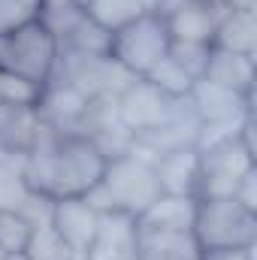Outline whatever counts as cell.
<instances>
[{
    "instance_id": "6da1fadb",
    "label": "cell",
    "mask_w": 257,
    "mask_h": 260,
    "mask_svg": "<svg viewBox=\"0 0 257 260\" xmlns=\"http://www.w3.org/2000/svg\"><path fill=\"white\" fill-rule=\"evenodd\" d=\"M103 151L85 133H58L52 127H40L37 142L27 154H21L24 182L52 197H85L106 170Z\"/></svg>"
},
{
    "instance_id": "7a4b0ae2",
    "label": "cell",
    "mask_w": 257,
    "mask_h": 260,
    "mask_svg": "<svg viewBox=\"0 0 257 260\" xmlns=\"http://www.w3.org/2000/svg\"><path fill=\"white\" fill-rule=\"evenodd\" d=\"M160 182L154 173V164L136 157V154H121L112 157L103 170V179L85 194V200L97 209V212H127L133 218H139L157 197Z\"/></svg>"
},
{
    "instance_id": "3957f363",
    "label": "cell",
    "mask_w": 257,
    "mask_h": 260,
    "mask_svg": "<svg viewBox=\"0 0 257 260\" xmlns=\"http://www.w3.org/2000/svg\"><path fill=\"white\" fill-rule=\"evenodd\" d=\"M58 61H61V40L43 15L0 37V73L49 85L55 79Z\"/></svg>"
},
{
    "instance_id": "277c9868",
    "label": "cell",
    "mask_w": 257,
    "mask_h": 260,
    "mask_svg": "<svg viewBox=\"0 0 257 260\" xmlns=\"http://www.w3.org/2000/svg\"><path fill=\"white\" fill-rule=\"evenodd\" d=\"M194 239L200 251H239L257 245V212L245 209L233 197L197 200Z\"/></svg>"
},
{
    "instance_id": "5b68a950",
    "label": "cell",
    "mask_w": 257,
    "mask_h": 260,
    "mask_svg": "<svg viewBox=\"0 0 257 260\" xmlns=\"http://www.w3.org/2000/svg\"><path fill=\"white\" fill-rule=\"evenodd\" d=\"M254 118L242 127L236 139H227L221 145H212L206 151H200V173H197V188L194 197L206 200V197H233L239 179L254 170Z\"/></svg>"
},
{
    "instance_id": "8992f818",
    "label": "cell",
    "mask_w": 257,
    "mask_h": 260,
    "mask_svg": "<svg viewBox=\"0 0 257 260\" xmlns=\"http://www.w3.org/2000/svg\"><path fill=\"white\" fill-rule=\"evenodd\" d=\"M167 52H170L167 21L160 15H151V12H142L130 24L118 27L112 34V43H109V58L133 79L148 76V70L160 64L167 58Z\"/></svg>"
},
{
    "instance_id": "52a82bcc",
    "label": "cell",
    "mask_w": 257,
    "mask_h": 260,
    "mask_svg": "<svg viewBox=\"0 0 257 260\" xmlns=\"http://www.w3.org/2000/svg\"><path fill=\"white\" fill-rule=\"evenodd\" d=\"M179 100H170L167 94H160L151 82L145 79H133L127 88L115 97V112H118V121L133 133V136H142V133H151L160 124H167L176 112Z\"/></svg>"
},
{
    "instance_id": "ba28073f",
    "label": "cell",
    "mask_w": 257,
    "mask_h": 260,
    "mask_svg": "<svg viewBox=\"0 0 257 260\" xmlns=\"http://www.w3.org/2000/svg\"><path fill=\"white\" fill-rule=\"evenodd\" d=\"M97 221H100V212L85 197H58L52 203L49 224L61 233V239L70 245L76 260H88L94 233H97Z\"/></svg>"
},
{
    "instance_id": "9c48e42d",
    "label": "cell",
    "mask_w": 257,
    "mask_h": 260,
    "mask_svg": "<svg viewBox=\"0 0 257 260\" xmlns=\"http://www.w3.org/2000/svg\"><path fill=\"white\" fill-rule=\"evenodd\" d=\"M139 257V221L127 212H100L94 245L88 260H136Z\"/></svg>"
},
{
    "instance_id": "30bf717a",
    "label": "cell",
    "mask_w": 257,
    "mask_h": 260,
    "mask_svg": "<svg viewBox=\"0 0 257 260\" xmlns=\"http://www.w3.org/2000/svg\"><path fill=\"white\" fill-rule=\"evenodd\" d=\"M188 103H191L200 124L251 115V94H236L230 88H221V85H212V82H203V79L194 82Z\"/></svg>"
},
{
    "instance_id": "8fae6325",
    "label": "cell",
    "mask_w": 257,
    "mask_h": 260,
    "mask_svg": "<svg viewBox=\"0 0 257 260\" xmlns=\"http://www.w3.org/2000/svg\"><path fill=\"white\" fill-rule=\"evenodd\" d=\"M221 12H224V6L215 3V0H188L170 18H164L167 30H170V40L212 46V34H215V24H218Z\"/></svg>"
},
{
    "instance_id": "7c38bea8",
    "label": "cell",
    "mask_w": 257,
    "mask_h": 260,
    "mask_svg": "<svg viewBox=\"0 0 257 260\" xmlns=\"http://www.w3.org/2000/svg\"><path fill=\"white\" fill-rule=\"evenodd\" d=\"M200 79L212 82V85H221V88H230L236 94H251L254 91V58L233 55V52H224V49L212 46L206 70H203Z\"/></svg>"
},
{
    "instance_id": "4fadbf2b",
    "label": "cell",
    "mask_w": 257,
    "mask_h": 260,
    "mask_svg": "<svg viewBox=\"0 0 257 260\" xmlns=\"http://www.w3.org/2000/svg\"><path fill=\"white\" fill-rule=\"evenodd\" d=\"M154 173L160 182L164 194H191L197 188V173H200V151L188 148H173L154 160Z\"/></svg>"
},
{
    "instance_id": "5bb4252c",
    "label": "cell",
    "mask_w": 257,
    "mask_h": 260,
    "mask_svg": "<svg viewBox=\"0 0 257 260\" xmlns=\"http://www.w3.org/2000/svg\"><path fill=\"white\" fill-rule=\"evenodd\" d=\"M212 46L233 52V55H257V12H239V9H224L215 34H212Z\"/></svg>"
},
{
    "instance_id": "9a60e30c",
    "label": "cell",
    "mask_w": 257,
    "mask_h": 260,
    "mask_svg": "<svg viewBox=\"0 0 257 260\" xmlns=\"http://www.w3.org/2000/svg\"><path fill=\"white\" fill-rule=\"evenodd\" d=\"M197 197L191 194H160L136 221L139 230H191Z\"/></svg>"
},
{
    "instance_id": "2e32d148",
    "label": "cell",
    "mask_w": 257,
    "mask_h": 260,
    "mask_svg": "<svg viewBox=\"0 0 257 260\" xmlns=\"http://www.w3.org/2000/svg\"><path fill=\"white\" fill-rule=\"evenodd\" d=\"M40 127L43 121L37 109L0 103V142L9 148V154H27L37 142Z\"/></svg>"
},
{
    "instance_id": "e0dca14e",
    "label": "cell",
    "mask_w": 257,
    "mask_h": 260,
    "mask_svg": "<svg viewBox=\"0 0 257 260\" xmlns=\"http://www.w3.org/2000/svg\"><path fill=\"white\" fill-rule=\"evenodd\" d=\"M139 254L160 260H200L191 230H139Z\"/></svg>"
},
{
    "instance_id": "ac0fdd59",
    "label": "cell",
    "mask_w": 257,
    "mask_h": 260,
    "mask_svg": "<svg viewBox=\"0 0 257 260\" xmlns=\"http://www.w3.org/2000/svg\"><path fill=\"white\" fill-rule=\"evenodd\" d=\"M82 9H85L97 24H103L109 34H115L118 27L130 24L133 18H139V15L145 12L142 0H85Z\"/></svg>"
},
{
    "instance_id": "d6986e66",
    "label": "cell",
    "mask_w": 257,
    "mask_h": 260,
    "mask_svg": "<svg viewBox=\"0 0 257 260\" xmlns=\"http://www.w3.org/2000/svg\"><path fill=\"white\" fill-rule=\"evenodd\" d=\"M145 82H151L160 94H167L170 100H185L188 94H191V88H194V79L191 73L185 70V67H179L170 55L160 61V64H154L151 70H148V76H142Z\"/></svg>"
},
{
    "instance_id": "ffe728a7",
    "label": "cell",
    "mask_w": 257,
    "mask_h": 260,
    "mask_svg": "<svg viewBox=\"0 0 257 260\" xmlns=\"http://www.w3.org/2000/svg\"><path fill=\"white\" fill-rule=\"evenodd\" d=\"M24 254L30 260H76L70 245L61 239V233L46 221V224H37L30 230V239L24 245Z\"/></svg>"
},
{
    "instance_id": "44dd1931",
    "label": "cell",
    "mask_w": 257,
    "mask_h": 260,
    "mask_svg": "<svg viewBox=\"0 0 257 260\" xmlns=\"http://www.w3.org/2000/svg\"><path fill=\"white\" fill-rule=\"evenodd\" d=\"M43 94H46V85L30 82V79H24V76L0 73V103H12V106H30V109H40Z\"/></svg>"
},
{
    "instance_id": "7402d4cb",
    "label": "cell",
    "mask_w": 257,
    "mask_h": 260,
    "mask_svg": "<svg viewBox=\"0 0 257 260\" xmlns=\"http://www.w3.org/2000/svg\"><path fill=\"white\" fill-rule=\"evenodd\" d=\"M30 230H34V224L24 215L0 209V248L3 251H9V254L24 251V245L30 239Z\"/></svg>"
},
{
    "instance_id": "603a6c76",
    "label": "cell",
    "mask_w": 257,
    "mask_h": 260,
    "mask_svg": "<svg viewBox=\"0 0 257 260\" xmlns=\"http://www.w3.org/2000/svg\"><path fill=\"white\" fill-rule=\"evenodd\" d=\"M209 49H212V46H206V43H182V40H170V52H167V55H170L179 67H185L194 79H200L203 70H206V61H209Z\"/></svg>"
},
{
    "instance_id": "cb8c5ba5",
    "label": "cell",
    "mask_w": 257,
    "mask_h": 260,
    "mask_svg": "<svg viewBox=\"0 0 257 260\" xmlns=\"http://www.w3.org/2000/svg\"><path fill=\"white\" fill-rule=\"evenodd\" d=\"M34 18H40V9H34L21 0H0V37L34 21Z\"/></svg>"
},
{
    "instance_id": "d4e9b609",
    "label": "cell",
    "mask_w": 257,
    "mask_h": 260,
    "mask_svg": "<svg viewBox=\"0 0 257 260\" xmlns=\"http://www.w3.org/2000/svg\"><path fill=\"white\" fill-rule=\"evenodd\" d=\"M233 200L242 203L245 209L257 212V167L248 170V173L239 179V185H236V191H233Z\"/></svg>"
},
{
    "instance_id": "484cf974",
    "label": "cell",
    "mask_w": 257,
    "mask_h": 260,
    "mask_svg": "<svg viewBox=\"0 0 257 260\" xmlns=\"http://www.w3.org/2000/svg\"><path fill=\"white\" fill-rule=\"evenodd\" d=\"M200 260H254V248H239V251H200Z\"/></svg>"
},
{
    "instance_id": "4316f807",
    "label": "cell",
    "mask_w": 257,
    "mask_h": 260,
    "mask_svg": "<svg viewBox=\"0 0 257 260\" xmlns=\"http://www.w3.org/2000/svg\"><path fill=\"white\" fill-rule=\"evenodd\" d=\"M224 9H239V12H257V0H218Z\"/></svg>"
},
{
    "instance_id": "83f0119b",
    "label": "cell",
    "mask_w": 257,
    "mask_h": 260,
    "mask_svg": "<svg viewBox=\"0 0 257 260\" xmlns=\"http://www.w3.org/2000/svg\"><path fill=\"white\" fill-rule=\"evenodd\" d=\"M12 157H15V154H9V148H6V145L0 142V167H3L6 160H12Z\"/></svg>"
},
{
    "instance_id": "f1b7e54d",
    "label": "cell",
    "mask_w": 257,
    "mask_h": 260,
    "mask_svg": "<svg viewBox=\"0 0 257 260\" xmlns=\"http://www.w3.org/2000/svg\"><path fill=\"white\" fill-rule=\"evenodd\" d=\"M21 3H27V6H34V9H40V12H43V6H46V0H21Z\"/></svg>"
},
{
    "instance_id": "f546056e",
    "label": "cell",
    "mask_w": 257,
    "mask_h": 260,
    "mask_svg": "<svg viewBox=\"0 0 257 260\" xmlns=\"http://www.w3.org/2000/svg\"><path fill=\"white\" fill-rule=\"evenodd\" d=\"M6 260H30L24 251H15V254H6Z\"/></svg>"
},
{
    "instance_id": "4dcf8cb0",
    "label": "cell",
    "mask_w": 257,
    "mask_h": 260,
    "mask_svg": "<svg viewBox=\"0 0 257 260\" xmlns=\"http://www.w3.org/2000/svg\"><path fill=\"white\" fill-rule=\"evenodd\" d=\"M6 254H9V251H3V248H0V260H6Z\"/></svg>"
}]
</instances>
